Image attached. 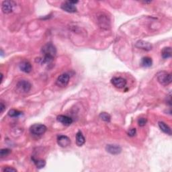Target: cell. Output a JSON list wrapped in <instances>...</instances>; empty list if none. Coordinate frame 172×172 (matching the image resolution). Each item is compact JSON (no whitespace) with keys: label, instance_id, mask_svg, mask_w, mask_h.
<instances>
[{"label":"cell","instance_id":"cell-1","mask_svg":"<svg viewBox=\"0 0 172 172\" xmlns=\"http://www.w3.org/2000/svg\"><path fill=\"white\" fill-rule=\"evenodd\" d=\"M41 52L43 55L42 59H39L42 63H49L53 61L57 54V49L52 43H47L42 47Z\"/></svg>","mask_w":172,"mask_h":172},{"label":"cell","instance_id":"cell-2","mask_svg":"<svg viewBox=\"0 0 172 172\" xmlns=\"http://www.w3.org/2000/svg\"><path fill=\"white\" fill-rule=\"evenodd\" d=\"M157 79L160 84L168 85L171 83V75L165 71H162L157 73Z\"/></svg>","mask_w":172,"mask_h":172},{"label":"cell","instance_id":"cell-3","mask_svg":"<svg viewBox=\"0 0 172 172\" xmlns=\"http://www.w3.org/2000/svg\"><path fill=\"white\" fill-rule=\"evenodd\" d=\"M47 126L41 124H35L31 126L30 132L33 135L41 136L47 131Z\"/></svg>","mask_w":172,"mask_h":172},{"label":"cell","instance_id":"cell-4","mask_svg":"<svg viewBox=\"0 0 172 172\" xmlns=\"http://www.w3.org/2000/svg\"><path fill=\"white\" fill-rule=\"evenodd\" d=\"M15 6H16V3L14 1H3L2 3V12L6 14H10L12 12Z\"/></svg>","mask_w":172,"mask_h":172},{"label":"cell","instance_id":"cell-5","mask_svg":"<svg viewBox=\"0 0 172 172\" xmlns=\"http://www.w3.org/2000/svg\"><path fill=\"white\" fill-rule=\"evenodd\" d=\"M70 77L67 73H63L59 76L56 81V84H57L60 88H65L68 85L69 82Z\"/></svg>","mask_w":172,"mask_h":172},{"label":"cell","instance_id":"cell-6","mask_svg":"<svg viewBox=\"0 0 172 172\" xmlns=\"http://www.w3.org/2000/svg\"><path fill=\"white\" fill-rule=\"evenodd\" d=\"M17 88L20 92L27 93L31 89L32 85L27 80H20L17 84Z\"/></svg>","mask_w":172,"mask_h":172},{"label":"cell","instance_id":"cell-7","mask_svg":"<svg viewBox=\"0 0 172 172\" xmlns=\"http://www.w3.org/2000/svg\"><path fill=\"white\" fill-rule=\"evenodd\" d=\"M61 9L69 13H75L77 11L76 5L72 3L71 1H66L63 2L61 6Z\"/></svg>","mask_w":172,"mask_h":172},{"label":"cell","instance_id":"cell-8","mask_svg":"<svg viewBox=\"0 0 172 172\" xmlns=\"http://www.w3.org/2000/svg\"><path fill=\"white\" fill-rule=\"evenodd\" d=\"M111 83L116 88L121 89L125 87L127 84V81L122 77H114L111 80Z\"/></svg>","mask_w":172,"mask_h":172},{"label":"cell","instance_id":"cell-9","mask_svg":"<svg viewBox=\"0 0 172 172\" xmlns=\"http://www.w3.org/2000/svg\"><path fill=\"white\" fill-rule=\"evenodd\" d=\"M106 150L112 155H118L121 153L122 149L117 145H107Z\"/></svg>","mask_w":172,"mask_h":172},{"label":"cell","instance_id":"cell-10","mask_svg":"<svg viewBox=\"0 0 172 172\" xmlns=\"http://www.w3.org/2000/svg\"><path fill=\"white\" fill-rule=\"evenodd\" d=\"M57 143L61 147H67L71 144V140L68 137L65 135H61L58 137Z\"/></svg>","mask_w":172,"mask_h":172},{"label":"cell","instance_id":"cell-11","mask_svg":"<svg viewBox=\"0 0 172 172\" xmlns=\"http://www.w3.org/2000/svg\"><path fill=\"white\" fill-rule=\"evenodd\" d=\"M135 46L139 48H141V49H143L144 51H151L152 49V44L149 43L147 42H145V41L143 40H139L137 41L135 44Z\"/></svg>","mask_w":172,"mask_h":172},{"label":"cell","instance_id":"cell-12","mask_svg":"<svg viewBox=\"0 0 172 172\" xmlns=\"http://www.w3.org/2000/svg\"><path fill=\"white\" fill-rule=\"evenodd\" d=\"M57 121L61 122L62 125L65 126H69L72 124L73 122V119L67 117V116H64V115H59L57 118Z\"/></svg>","mask_w":172,"mask_h":172},{"label":"cell","instance_id":"cell-13","mask_svg":"<svg viewBox=\"0 0 172 172\" xmlns=\"http://www.w3.org/2000/svg\"><path fill=\"white\" fill-rule=\"evenodd\" d=\"M19 67L22 72H23L26 73H31L32 69V67L31 63L27 61H24L22 63H20V64L19 65Z\"/></svg>","mask_w":172,"mask_h":172},{"label":"cell","instance_id":"cell-14","mask_svg":"<svg viewBox=\"0 0 172 172\" xmlns=\"http://www.w3.org/2000/svg\"><path fill=\"white\" fill-rule=\"evenodd\" d=\"M158 125L162 131H163L164 133L168 134V135H171V130L170 128V126L167 125H166L165 122L160 121L158 122Z\"/></svg>","mask_w":172,"mask_h":172},{"label":"cell","instance_id":"cell-15","mask_svg":"<svg viewBox=\"0 0 172 172\" xmlns=\"http://www.w3.org/2000/svg\"><path fill=\"white\" fill-rule=\"evenodd\" d=\"M85 142V137L81 131L77 132L76 134V144L79 147L83 146Z\"/></svg>","mask_w":172,"mask_h":172},{"label":"cell","instance_id":"cell-16","mask_svg":"<svg viewBox=\"0 0 172 172\" xmlns=\"http://www.w3.org/2000/svg\"><path fill=\"white\" fill-rule=\"evenodd\" d=\"M162 56L163 59H166L171 57V47H165L162 51Z\"/></svg>","mask_w":172,"mask_h":172},{"label":"cell","instance_id":"cell-17","mask_svg":"<svg viewBox=\"0 0 172 172\" xmlns=\"http://www.w3.org/2000/svg\"><path fill=\"white\" fill-rule=\"evenodd\" d=\"M32 160L33 161L34 163L35 164V166L38 169H41V168H43L46 165V162L43 159H35V158H32Z\"/></svg>","mask_w":172,"mask_h":172},{"label":"cell","instance_id":"cell-18","mask_svg":"<svg viewBox=\"0 0 172 172\" xmlns=\"http://www.w3.org/2000/svg\"><path fill=\"white\" fill-rule=\"evenodd\" d=\"M153 64V61L151 58L145 57L141 60V65L144 67H150Z\"/></svg>","mask_w":172,"mask_h":172},{"label":"cell","instance_id":"cell-19","mask_svg":"<svg viewBox=\"0 0 172 172\" xmlns=\"http://www.w3.org/2000/svg\"><path fill=\"white\" fill-rule=\"evenodd\" d=\"M100 118L102 120V121L106 122H109L111 121V117L110 115L107 113H100V116H99Z\"/></svg>","mask_w":172,"mask_h":172},{"label":"cell","instance_id":"cell-20","mask_svg":"<svg viewBox=\"0 0 172 172\" xmlns=\"http://www.w3.org/2000/svg\"><path fill=\"white\" fill-rule=\"evenodd\" d=\"M21 114H22V112H20L19 110H15V109H12L8 112L9 117H12V118L18 117Z\"/></svg>","mask_w":172,"mask_h":172},{"label":"cell","instance_id":"cell-21","mask_svg":"<svg viewBox=\"0 0 172 172\" xmlns=\"http://www.w3.org/2000/svg\"><path fill=\"white\" fill-rule=\"evenodd\" d=\"M11 151L8 149H2L0 151V156L1 158H4V157H6L7 155H8L10 153Z\"/></svg>","mask_w":172,"mask_h":172},{"label":"cell","instance_id":"cell-22","mask_svg":"<svg viewBox=\"0 0 172 172\" xmlns=\"http://www.w3.org/2000/svg\"><path fill=\"white\" fill-rule=\"evenodd\" d=\"M147 118H140L139 120H138V125H139V126H144L147 124Z\"/></svg>","mask_w":172,"mask_h":172},{"label":"cell","instance_id":"cell-23","mask_svg":"<svg viewBox=\"0 0 172 172\" xmlns=\"http://www.w3.org/2000/svg\"><path fill=\"white\" fill-rule=\"evenodd\" d=\"M136 133H137L136 129H134V128L129 129L128 133H127V134H128V135L129 137H134L136 134Z\"/></svg>","mask_w":172,"mask_h":172},{"label":"cell","instance_id":"cell-24","mask_svg":"<svg viewBox=\"0 0 172 172\" xmlns=\"http://www.w3.org/2000/svg\"><path fill=\"white\" fill-rule=\"evenodd\" d=\"M3 171H17V170L11 167H7L3 168Z\"/></svg>","mask_w":172,"mask_h":172},{"label":"cell","instance_id":"cell-25","mask_svg":"<svg viewBox=\"0 0 172 172\" xmlns=\"http://www.w3.org/2000/svg\"><path fill=\"white\" fill-rule=\"evenodd\" d=\"M0 109H1V113H2L3 110L6 109V106L3 104V102H1V106H0Z\"/></svg>","mask_w":172,"mask_h":172},{"label":"cell","instance_id":"cell-26","mask_svg":"<svg viewBox=\"0 0 172 172\" xmlns=\"http://www.w3.org/2000/svg\"><path fill=\"white\" fill-rule=\"evenodd\" d=\"M1 77H2V80H1V81H2H2H3V74H2V73L1 74Z\"/></svg>","mask_w":172,"mask_h":172}]
</instances>
